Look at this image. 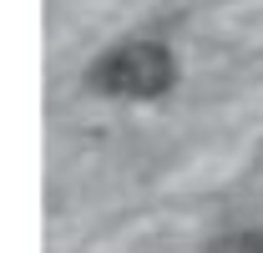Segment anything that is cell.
<instances>
[{"instance_id": "7a4b0ae2", "label": "cell", "mask_w": 263, "mask_h": 253, "mask_svg": "<svg viewBox=\"0 0 263 253\" xmlns=\"http://www.w3.org/2000/svg\"><path fill=\"white\" fill-rule=\"evenodd\" d=\"M213 253H263V233H238V238H218Z\"/></svg>"}, {"instance_id": "6da1fadb", "label": "cell", "mask_w": 263, "mask_h": 253, "mask_svg": "<svg viewBox=\"0 0 263 253\" xmlns=\"http://www.w3.org/2000/svg\"><path fill=\"white\" fill-rule=\"evenodd\" d=\"M86 81L106 96H122V101H152L177 81V61L162 41H127V46L106 51L86 71Z\"/></svg>"}]
</instances>
